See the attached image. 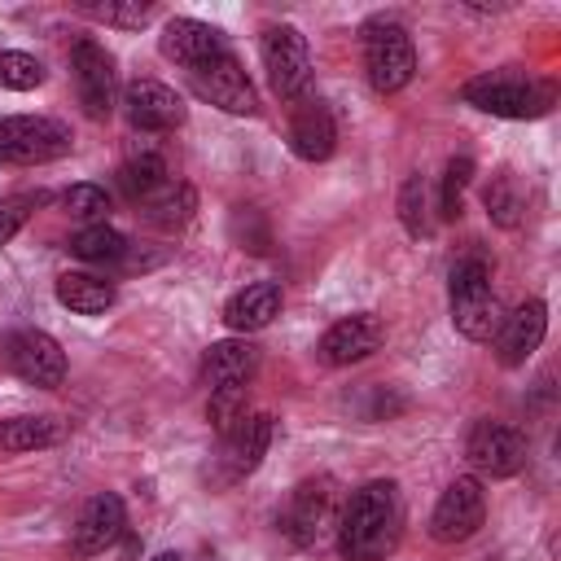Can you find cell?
Instances as JSON below:
<instances>
[{"label":"cell","instance_id":"cell-1","mask_svg":"<svg viewBox=\"0 0 561 561\" xmlns=\"http://www.w3.org/2000/svg\"><path fill=\"white\" fill-rule=\"evenodd\" d=\"M399 530H403L399 486L386 478H373L346 500L337 522V548L346 561H381L399 543Z\"/></svg>","mask_w":561,"mask_h":561},{"label":"cell","instance_id":"cell-2","mask_svg":"<svg viewBox=\"0 0 561 561\" xmlns=\"http://www.w3.org/2000/svg\"><path fill=\"white\" fill-rule=\"evenodd\" d=\"M447 302H451V324L469 337V342H491L504 311H500V298L491 289V267L486 259L469 254L451 267L447 276Z\"/></svg>","mask_w":561,"mask_h":561},{"label":"cell","instance_id":"cell-3","mask_svg":"<svg viewBox=\"0 0 561 561\" xmlns=\"http://www.w3.org/2000/svg\"><path fill=\"white\" fill-rule=\"evenodd\" d=\"M460 96L473 110L495 114V118H539V114L552 110V88L548 83H535V79H522V75H508V70L469 79Z\"/></svg>","mask_w":561,"mask_h":561},{"label":"cell","instance_id":"cell-4","mask_svg":"<svg viewBox=\"0 0 561 561\" xmlns=\"http://www.w3.org/2000/svg\"><path fill=\"white\" fill-rule=\"evenodd\" d=\"M364 70H368V83L381 96H390V92H399V88L412 83V70H416L412 35L394 18L364 22Z\"/></svg>","mask_w":561,"mask_h":561},{"label":"cell","instance_id":"cell-5","mask_svg":"<svg viewBox=\"0 0 561 561\" xmlns=\"http://www.w3.org/2000/svg\"><path fill=\"white\" fill-rule=\"evenodd\" d=\"M70 127L48 114H9L0 118V162L9 167H35L70 153Z\"/></svg>","mask_w":561,"mask_h":561},{"label":"cell","instance_id":"cell-6","mask_svg":"<svg viewBox=\"0 0 561 561\" xmlns=\"http://www.w3.org/2000/svg\"><path fill=\"white\" fill-rule=\"evenodd\" d=\"M259 53H263V70H267V83L280 101H298L311 83V53H307V35L289 22L280 26H267L263 39H259Z\"/></svg>","mask_w":561,"mask_h":561},{"label":"cell","instance_id":"cell-7","mask_svg":"<svg viewBox=\"0 0 561 561\" xmlns=\"http://www.w3.org/2000/svg\"><path fill=\"white\" fill-rule=\"evenodd\" d=\"M526 434L508 421H478L465 438V460L482 473V478H513L526 465Z\"/></svg>","mask_w":561,"mask_h":561},{"label":"cell","instance_id":"cell-8","mask_svg":"<svg viewBox=\"0 0 561 561\" xmlns=\"http://www.w3.org/2000/svg\"><path fill=\"white\" fill-rule=\"evenodd\" d=\"M486 522V491L478 478H456L447 482V491L438 495L434 513H430V539L438 543H465L482 530Z\"/></svg>","mask_w":561,"mask_h":561},{"label":"cell","instance_id":"cell-9","mask_svg":"<svg viewBox=\"0 0 561 561\" xmlns=\"http://www.w3.org/2000/svg\"><path fill=\"white\" fill-rule=\"evenodd\" d=\"M4 364L26 381V386H39V390H53L66 381V351L57 346L53 333L44 329H18L9 342H4Z\"/></svg>","mask_w":561,"mask_h":561},{"label":"cell","instance_id":"cell-10","mask_svg":"<svg viewBox=\"0 0 561 561\" xmlns=\"http://www.w3.org/2000/svg\"><path fill=\"white\" fill-rule=\"evenodd\" d=\"M333 508H337L333 482L329 478H311V482L294 486V495H289V504L280 513V530L289 535V543L316 548L324 539V530L333 526Z\"/></svg>","mask_w":561,"mask_h":561},{"label":"cell","instance_id":"cell-11","mask_svg":"<svg viewBox=\"0 0 561 561\" xmlns=\"http://www.w3.org/2000/svg\"><path fill=\"white\" fill-rule=\"evenodd\" d=\"M188 79H193V92H197L202 101H210V105H219V110H228V114H254V110H259L254 83L245 79V70L237 66L232 53H219L215 61L188 70Z\"/></svg>","mask_w":561,"mask_h":561},{"label":"cell","instance_id":"cell-12","mask_svg":"<svg viewBox=\"0 0 561 561\" xmlns=\"http://www.w3.org/2000/svg\"><path fill=\"white\" fill-rule=\"evenodd\" d=\"M70 70H75V92L88 118H110L114 110V57L96 44V39H79L70 53Z\"/></svg>","mask_w":561,"mask_h":561},{"label":"cell","instance_id":"cell-13","mask_svg":"<svg viewBox=\"0 0 561 561\" xmlns=\"http://www.w3.org/2000/svg\"><path fill=\"white\" fill-rule=\"evenodd\" d=\"M224 447H219V482H241L245 473H254L272 447V416L267 412H245L228 434H219Z\"/></svg>","mask_w":561,"mask_h":561},{"label":"cell","instance_id":"cell-14","mask_svg":"<svg viewBox=\"0 0 561 561\" xmlns=\"http://www.w3.org/2000/svg\"><path fill=\"white\" fill-rule=\"evenodd\" d=\"M543 333H548V307H543V298H526L522 307H513L500 320V329H495V359L504 368H522L543 346Z\"/></svg>","mask_w":561,"mask_h":561},{"label":"cell","instance_id":"cell-15","mask_svg":"<svg viewBox=\"0 0 561 561\" xmlns=\"http://www.w3.org/2000/svg\"><path fill=\"white\" fill-rule=\"evenodd\" d=\"M381 320L368 316V311H355V316H342L337 324L324 329V337L316 342V355L329 364V368H346V364H359L368 359L377 346H381Z\"/></svg>","mask_w":561,"mask_h":561},{"label":"cell","instance_id":"cell-16","mask_svg":"<svg viewBox=\"0 0 561 561\" xmlns=\"http://www.w3.org/2000/svg\"><path fill=\"white\" fill-rule=\"evenodd\" d=\"M123 105H127L131 127H140V131H171V127H180V123L188 118L184 96H180L175 88L158 83V79H136V83H127Z\"/></svg>","mask_w":561,"mask_h":561},{"label":"cell","instance_id":"cell-17","mask_svg":"<svg viewBox=\"0 0 561 561\" xmlns=\"http://www.w3.org/2000/svg\"><path fill=\"white\" fill-rule=\"evenodd\" d=\"M158 48H162L167 61H175L184 70H197V66L215 61L219 53H228L224 35L210 22H197V18H171L158 35Z\"/></svg>","mask_w":561,"mask_h":561},{"label":"cell","instance_id":"cell-18","mask_svg":"<svg viewBox=\"0 0 561 561\" xmlns=\"http://www.w3.org/2000/svg\"><path fill=\"white\" fill-rule=\"evenodd\" d=\"M337 145V127H333V114L324 101H302L294 114H289V149L294 158L302 162H324Z\"/></svg>","mask_w":561,"mask_h":561},{"label":"cell","instance_id":"cell-19","mask_svg":"<svg viewBox=\"0 0 561 561\" xmlns=\"http://www.w3.org/2000/svg\"><path fill=\"white\" fill-rule=\"evenodd\" d=\"M254 368H259V346H250L245 337L215 342V346H206V355H202V381H206V390H219V386H250Z\"/></svg>","mask_w":561,"mask_h":561},{"label":"cell","instance_id":"cell-20","mask_svg":"<svg viewBox=\"0 0 561 561\" xmlns=\"http://www.w3.org/2000/svg\"><path fill=\"white\" fill-rule=\"evenodd\" d=\"M123 530V500L114 491H101L83 504L79 522H75V552L92 557V552H105Z\"/></svg>","mask_w":561,"mask_h":561},{"label":"cell","instance_id":"cell-21","mask_svg":"<svg viewBox=\"0 0 561 561\" xmlns=\"http://www.w3.org/2000/svg\"><path fill=\"white\" fill-rule=\"evenodd\" d=\"M280 285H272V280H259V285H245V289H237L232 298H228V307H224V324L232 329V333H254V329H267L276 316H280Z\"/></svg>","mask_w":561,"mask_h":561},{"label":"cell","instance_id":"cell-22","mask_svg":"<svg viewBox=\"0 0 561 561\" xmlns=\"http://www.w3.org/2000/svg\"><path fill=\"white\" fill-rule=\"evenodd\" d=\"M57 302L70 307L75 316H101L105 307H114V285L92 272H66L57 280Z\"/></svg>","mask_w":561,"mask_h":561},{"label":"cell","instance_id":"cell-23","mask_svg":"<svg viewBox=\"0 0 561 561\" xmlns=\"http://www.w3.org/2000/svg\"><path fill=\"white\" fill-rule=\"evenodd\" d=\"M57 416H0V451H35L61 443Z\"/></svg>","mask_w":561,"mask_h":561},{"label":"cell","instance_id":"cell-24","mask_svg":"<svg viewBox=\"0 0 561 561\" xmlns=\"http://www.w3.org/2000/svg\"><path fill=\"white\" fill-rule=\"evenodd\" d=\"M118 180H123L127 197H136V202H149V197H158V193L171 184V180H167V162H162V153H153V149L131 153V158L123 162Z\"/></svg>","mask_w":561,"mask_h":561},{"label":"cell","instance_id":"cell-25","mask_svg":"<svg viewBox=\"0 0 561 561\" xmlns=\"http://www.w3.org/2000/svg\"><path fill=\"white\" fill-rule=\"evenodd\" d=\"M70 254L83 259V263H118L127 254V237L118 228H110V224H88V228L75 232Z\"/></svg>","mask_w":561,"mask_h":561},{"label":"cell","instance_id":"cell-26","mask_svg":"<svg viewBox=\"0 0 561 561\" xmlns=\"http://www.w3.org/2000/svg\"><path fill=\"white\" fill-rule=\"evenodd\" d=\"M79 9L88 18H96L105 26H123V31H136L153 18V4H140V0H83Z\"/></svg>","mask_w":561,"mask_h":561},{"label":"cell","instance_id":"cell-27","mask_svg":"<svg viewBox=\"0 0 561 561\" xmlns=\"http://www.w3.org/2000/svg\"><path fill=\"white\" fill-rule=\"evenodd\" d=\"M39 83H44L39 57L18 53V48L0 53V88H9V92H31V88H39Z\"/></svg>","mask_w":561,"mask_h":561},{"label":"cell","instance_id":"cell-28","mask_svg":"<svg viewBox=\"0 0 561 561\" xmlns=\"http://www.w3.org/2000/svg\"><path fill=\"white\" fill-rule=\"evenodd\" d=\"M469 180H473V158H469V153H460V158H451V162L443 167V197H438L443 219H456V215H460V202H465Z\"/></svg>","mask_w":561,"mask_h":561},{"label":"cell","instance_id":"cell-29","mask_svg":"<svg viewBox=\"0 0 561 561\" xmlns=\"http://www.w3.org/2000/svg\"><path fill=\"white\" fill-rule=\"evenodd\" d=\"M482 206H486V215L500 224V228H517V210H522V202H517V188H513V180L500 171L491 184H486V193H482Z\"/></svg>","mask_w":561,"mask_h":561},{"label":"cell","instance_id":"cell-30","mask_svg":"<svg viewBox=\"0 0 561 561\" xmlns=\"http://www.w3.org/2000/svg\"><path fill=\"white\" fill-rule=\"evenodd\" d=\"M61 206H66L75 219H83V224H101L105 210H110V193H105L101 184H70L66 197H61Z\"/></svg>","mask_w":561,"mask_h":561},{"label":"cell","instance_id":"cell-31","mask_svg":"<svg viewBox=\"0 0 561 561\" xmlns=\"http://www.w3.org/2000/svg\"><path fill=\"white\" fill-rule=\"evenodd\" d=\"M206 416L219 434H228L241 416H245V386H219L210 390V403H206Z\"/></svg>","mask_w":561,"mask_h":561},{"label":"cell","instance_id":"cell-32","mask_svg":"<svg viewBox=\"0 0 561 561\" xmlns=\"http://www.w3.org/2000/svg\"><path fill=\"white\" fill-rule=\"evenodd\" d=\"M399 219L408 228V237H425L430 224H425V184L421 175H408L403 188H399Z\"/></svg>","mask_w":561,"mask_h":561},{"label":"cell","instance_id":"cell-33","mask_svg":"<svg viewBox=\"0 0 561 561\" xmlns=\"http://www.w3.org/2000/svg\"><path fill=\"white\" fill-rule=\"evenodd\" d=\"M188 210H193V193H188V188H171V184H167L158 197H149V219L162 224V228L184 224Z\"/></svg>","mask_w":561,"mask_h":561},{"label":"cell","instance_id":"cell-34","mask_svg":"<svg viewBox=\"0 0 561 561\" xmlns=\"http://www.w3.org/2000/svg\"><path fill=\"white\" fill-rule=\"evenodd\" d=\"M35 202L39 197H0V245H9L18 232H22V224L31 219V210H35Z\"/></svg>","mask_w":561,"mask_h":561},{"label":"cell","instance_id":"cell-35","mask_svg":"<svg viewBox=\"0 0 561 561\" xmlns=\"http://www.w3.org/2000/svg\"><path fill=\"white\" fill-rule=\"evenodd\" d=\"M153 561H180V557H175V552H158Z\"/></svg>","mask_w":561,"mask_h":561}]
</instances>
